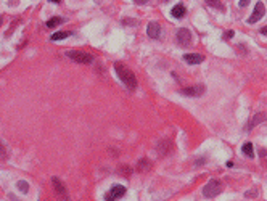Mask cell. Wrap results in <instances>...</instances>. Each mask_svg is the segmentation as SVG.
Wrapping results in <instances>:
<instances>
[{
    "label": "cell",
    "instance_id": "6da1fadb",
    "mask_svg": "<svg viewBox=\"0 0 267 201\" xmlns=\"http://www.w3.org/2000/svg\"><path fill=\"white\" fill-rule=\"evenodd\" d=\"M114 71L118 74V77L126 84V87L129 90H135L137 88V77H135L134 71H130L127 66H124L123 63H114Z\"/></svg>",
    "mask_w": 267,
    "mask_h": 201
},
{
    "label": "cell",
    "instance_id": "7a4b0ae2",
    "mask_svg": "<svg viewBox=\"0 0 267 201\" xmlns=\"http://www.w3.org/2000/svg\"><path fill=\"white\" fill-rule=\"evenodd\" d=\"M224 188V185H222V182L221 180H209L208 184L204 185V188H203V196L204 198H214V196H217L219 193L222 191Z\"/></svg>",
    "mask_w": 267,
    "mask_h": 201
},
{
    "label": "cell",
    "instance_id": "3957f363",
    "mask_svg": "<svg viewBox=\"0 0 267 201\" xmlns=\"http://www.w3.org/2000/svg\"><path fill=\"white\" fill-rule=\"evenodd\" d=\"M73 61H76L79 64H92L93 63V57L87 52H82V50H69L66 53Z\"/></svg>",
    "mask_w": 267,
    "mask_h": 201
},
{
    "label": "cell",
    "instance_id": "277c9868",
    "mask_svg": "<svg viewBox=\"0 0 267 201\" xmlns=\"http://www.w3.org/2000/svg\"><path fill=\"white\" fill-rule=\"evenodd\" d=\"M51 184H53V188H55V191H57V195L63 201H71V198H69V195L66 191V187H64V184L58 179V177H51Z\"/></svg>",
    "mask_w": 267,
    "mask_h": 201
},
{
    "label": "cell",
    "instance_id": "5b68a950",
    "mask_svg": "<svg viewBox=\"0 0 267 201\" xmlns=\"http://www.w3.org/2000/svg\"><path fill=\"white\" fill-rule=\"evenodd\" d=\"M124 195H126V187H123V185H113V187H111V190L105 195V201H116V199L123 198Z\"/></svg>",
    "mask_w": 267,
    "mask_h": 201
},
{
    "label": "cell",
    "instance_id": "8992f818",
    "mask_svg": "<svg viewBox=\"0 0 267 201\" xmlns=\"http://www.w3.org/2000/svg\"><path fill=\"white\" fill-rule=\"evenodd\" d=\"M191 32L188 29H185V27H180L179 31H177V42L182 45V47H190L191 45Z\"/></svg>",
    "mask_w": 267,
    "mask_h": 201
},
{
    "label": "cell",
    "instance_id": "52a82bcc",
    "mask_svg": "<svg viewBox=\"0 0 267 201\" xmlns=\"http://www.w3.org/2000/svg\"><path fill=\"white\" fill-rule=\"evenodd\" d=\"M264 15H265V7H264V3H262V2H257L256 7H254V11H253V15L250 16V20H248V24H254V23H257Z\"/></svg>",
    "mask_w": 267,
    "mask_h": 201
},
{
    "label": "cell",
    "instance_id": "ba28073f",
    "mask_svg": "<svg viewBox=\"0 0 267 201\" xmlns=\"http://www.w3.org/2000/svg\"><path fill=\"white\" fill-rule=\"evenodd\" d=\"M158 155L159 156H166V155H169V153L172 151V142L169 138H164V140H161V142L158 143Z\"/></svg>",
    "mask_w": 267,
    "mask_h": 201
},
{
    "label": "cell",
    "instance_id": "9c48e42d",
    "mask_svg": "<svg viewBox=\"0 0 267 201\" xmlns=\"http://www.w3.org/2000/svg\"><path fill=\"white\" fill-rule=\"evenodd\" d=\"M204 85H193V87H185V88H182V93L187 97H201L204 93Z\"/></svg>",
    "mask_w": 267,
    "mask_h": 201
},
{
    "label": "cell",
    "instance_id": "30bf717a",
    "mask_svg": "<svg viewBox=\"0 0 267 201\" xmlns=\"http://www.w3.org/2000/svg\"><path fill=\"white\" fill-rule=\"evenodd\" d=\"M147 34H148V37H151V39H159V36H161V26H159L156 21H151L147 27Z\"/></svg>",
    "mask_w": 267,
    "mask_h": 201
},
{
    "label": "cell",
    "instance_id": "8fae6325",
    "mask_svg": "<svg viewBox=\"0 0 267 201\" xmlns=\"http://www.w3.org/2000/svg\"><path fill=\"white\" fill-rule=\"evenodd\" d=\"M184 61L188 64H198L201 61H204V55L200 53H185L184 55Z\"/></svg>",
    "mask_w": 267,
    "mask_h": 201
},
{
    "label": "cell",
    "instance_id": "7c38bea8",
    "mask_svg": "<svg viewBox=\"0 0 267 201\" xmlns=\"http://www.w3.org/2000/svg\"><path fill=\"white\" fill-rule=\"evenodd\" d=\"M267 119V116L264 114V113H257V114H254L253 116V119L248 122V130H251L254 125H257V124H261V122H264V121Z\"/></svg>",
    "mask_w": 267,
    "mask_h": 201
},
{
    "label": "cell",
    "instance_id": "4fadbf2b",
    "mask_svg": "<svg viewBox=\"0 0 267 201\" xmlns=\"http://www.w3.org/2000/svg\"><path fill=\"white\" fill-rule=\"evenodd\" d=\"M151 169V161L147 159V158H142L138 162H137V171L138 172H148Z\"/></svg>",
    "mask_w": 267,
    "mask_h": 201
},
{
    "label": "cell",
    "instance_id": "5bb4252c",
    "mask_svg": "<svg viewBox=\"0 0 267 201\" xmlns=\"http://www.w3.org/2000/svg\"><path fill=\"white\" fill-rule=\"evenodd\" d=\"M172 16L177 18V20H180V18H184L185 16V7H184V3H177V5L172 8Z\"/></svg>",
    "mask_w": 267,
    "mask_h": 201
},
{
    "label": "cell",
    "instance_id": "9a60e30c",
    "mask_svg": "<svg viewBox=\"0 0 267 201\" xmlns=\"http://www.w3.org/2000/svg\"><path fill=\"white\" fill-rule=\"evenodd\" d=\"M241 151L245 153V156H248V158H253V156H254V153H253V151H254V148H253V143H251V142H246L245 145H243V147H241Z\"/></svg>",
    "mask_w": 267,
    "mask_h": 201
},
{
    "label": "cell",
    "instance_id": "2e32d148",
    "mask_svg": "<svg viewBox=\"0 0 267 201\" xmlns=\"http://www.w3.org/2000/svg\"><path fill=\"white\" fill-rule=\"evenodd\" d=\"M63 23V18H60V16H53V18H50L48 21L45 23V26L47 27H57V26H60Z\"/></svg>",
    "mask_w": 267,
    "mask_h": 201
},
{
    "label": "cell",
    "instance_id": "e0dca14e",
    "mask_svg": "<svg viewBox=\"0 0 267 201\" xmlns=\"http://www.w3.org/2000/svg\"><path fill=\"white\" fill-rule=\"evenodd\" d=\"M206 3L211 7V8H217V10H225V7L222 5L221 0H204Z\"/></svg>",
    "mask_w": 267,
    "mask_h": 201
},
{
    "label": "cell",
    "instance_id": "ac0fdd59",
    "mask_svg": "<svg viewBox=\"0 0 267 201\" xmlns=\"http://www.w3.org/2000/svg\"><path fill=\"white\" fill-rule=\"evenodd\" d=\"M66 37H69V32L60 31V32H55V34L50 37V39L53 40V42H57V40H63V39H66Z\"/></svg>",
    "mask_w": 267,
    "mask_h": 201
},
{
    "label": "cell",
    "instance_id": "d6986e66",
    "mask_svg": "<svg viewBox=\"0 0 267 201\" xmlns=\"http://www.w3.org/2000/svg\"><path fill=\"white\" fill-rule=\"evenodd\" d=\"M16 187H18V190H20L21 193H27V191H29V184H27L26 180H18Z\"/></svg>",
    "mask_w": 267,
    "mask_h": 201
},
{
    "label": "cell",
    "instance_id": "ffe728a7",
    "mask_svg": "<svg viewBox=\"0 0 267 201\" xmlns=\"http://www.w3.org/2000/svg\"><path fill=\"white\" fill-rule=\"evenodd\" d=\"M5 158H7V150L3 147V143L0 142V159H5Z\"/></svg>",
    "mask_w": 267,
    "mask_h": 201
},
{
    "label": "cell",
    "instance_id": "44dd1931",
    "mask_svg": "<svg viewBox=\"0 0 267 201\" xmlns=\"http://www.w3.org/2000/svg\"><path fill=\"white\" fill-rule=\"evenodd\" d=\"M121 174H126V175H129L130 174V167L127 164H124V166H121V169H119Z\"/></svg>",
    "mask_w": 267,
    "mask_h": 201
},
{
    "label": "cell",
    "instance_id": "7402d4cb",
    "mask_svg": "<svg viewBox=\"0 0 267 201\" xmlns=\"http://www.w3.org/2000/svg\"><path fill=\"white\" fill-rule=\"evenodd\" d=\"M233 34H235V32H233V31H227L225 34H224V39H225V40H230L232 37H233Z\"/></svg>",
    "mask_w": 267,
    "mask_h": 201
},
{
    "label": "cell",
    "instance_id": "603a6c76",
    "mask_svg": "<svg viewBox=\"0 0 267 201\" xmlns=\"http://www.w3.org/2000/svg\"><path fill=\"white\" fill-rule=\"evenodd\" d=\"M238 5H240V8H245V7L250 5V0H240V2H238Z\"/></svg>",
    "mask_w": 267,
    "mask_h": 201
},
{
    "label": "cell",
    "instance_id": "cb8c5ba5",
    "mask_svg": "<svg viewBox=\"0 0 267 201\" xmlns=\"http://www.w3.org/2000/svg\"><path fill=\"white\" fill-rule=\"evenodd\" d=\"M256 195H257V193H256V190H251V191H246V193H245L246 198H250V196L253 198V196H256Z\"/></svg>",
    "mask_w": 267,
    "mask_h": 201
},
{
    "label": "cell",
    "instance_id": "d4e9b609",
    "mask_svg": "<svg viewBox=\"0 0 267 201\" xmlns=\"http://www.w3.org/2000/svg\"><path fill=\"white\" fill-rule=\"evenodd\" d=\"M123 21H124V23H129L127 26H135V24H137V21H135V20L132 21V20H127V18H126V20H123Z\"/></svg>",
    "mask_w": 267,
    "mask_h": 201
},
{
    "label": "cell",
    "instance_id": "484cf974",
    "mask_svg": "<svg viewBox=\"0 0 267 201\" xmlns=\"http://www.w3.org/2000/svg\"><path fill=\"white\" fill-rule=\"evenodd\" d=\"M259 155H261V158H267V150L261 148V150H259Z\"/></svg>",
    "mask_w": 267,
    "mask_h": 201
},
{
    "label": "cell",
    "instance_id": "4316f807",
    "mask_svg": "<svg viewBox=\"0 0 267 201\" xmlns=\"http://www.w3.org/2000/svg\"><path fill=\"white\" fill-rule=\"evenodd\" d=\"M137 5H145V3H148V0H134Z\"/></svg>",
    "mask_w": 267,
    "mask_h": 201
},
{
    "label": "cell",
    "instance_id": "83f0119b",
    "mask_svg": "<svg viewBox=\"0 0 267 201\" xmlns=\"http://www.w3.org/2000/svg\"><path fill=\"white\" fill-rule=\"evenodd\" d=\"M204 161H206V159H204V158H201V159H198V161H196V166H200V164H203V162H204Z\"/></svg>",
    "mask_w": 267,
    "mask_h": 201
},
{
    "label": "cell",
    "instance_id": "f1b7e54d",
    "mask_svg": "<svg viewBox=\"0 0 267 201\" xmlns=\"http://www.w3.org/2000/svg\"><path fill=\"white\" fill-rule=\"evenodd\" d=\"M261 34H264V36H267V26H265V27H262V29H261Z\"/></svg>",
    "mask_w": 267,
    "mask_h": 201
},
{
    "label": "cell",
    "instance_id": "f546056e",
    "mask_svg": "<svg viewBox=\"0 0 267 201\" xmlns=\"http://www.w3.org/2000/svg\"><path fill=\"white\" fill-rule=\"evenodd\" d=\"M227 167H233V162L232 161H227Z\"/></svg>",
    "mask_w": 267,
    "mask_h": 201
},
{
    "label": "cell",
    "instance_id": "4dcf8cb0",
    "mask_svg": "<svg viewBox=\"0 0 267 201\" xmlns=\"http://www.w3.org/2000/svg\"><path fill=\"white\" fill-rule=\"evenodd\" d=\"M50 2H53V3H60L61 0H50Z\"/></svg>",
    "mask_w": 267,
    "mask_h": 201
},
{
    "label": "cell",
    "instance_id": "1f68e13d",
    "mask_svg": "<svg viewBox=\"0 0 267 201\" xmlns=\"http://www.w3.org/2000/svg\"><path fill=\"white\" fill-rule=\"evenodd\" d=\"M2 23H3V18H2V16H0V24H2Z\"/></svg>",
    "mask_w": 267,
    "mask_h": 201
}]
</instances>
